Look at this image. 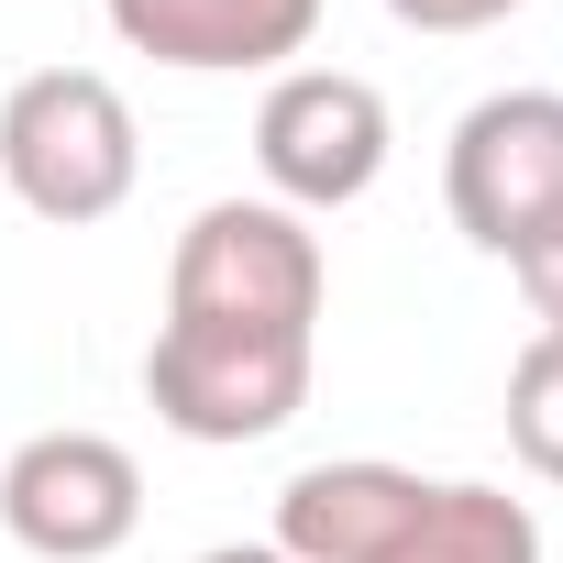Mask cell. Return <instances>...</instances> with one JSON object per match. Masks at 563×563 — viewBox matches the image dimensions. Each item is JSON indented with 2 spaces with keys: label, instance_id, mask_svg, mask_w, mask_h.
Here are the masks:
<instances>
[{
  "label": "cell",
  "instance_id": "6da1fadb",
  "mask_svg": "<svg viewBox=\"0 0 563 563\" xmlns=\"http://www.w3.org/2000/svg\"><path fill=\"white\" fill-rule=\"evenodd\" d=\"M321 299L332 265L321 232L276 199H210L188 210L166 254V321L144 343V398L177 442H265L310 409L321 365Z\"/></svg>",
  "mask_w": 563,
  "mask_h": 563
},
{
  "label": "cell",
  "instance_id": "7a4b0ae2",
  "mask_svg": "<svg viewBox=\"0 0 563 563\" xmlns=\"http://www.w3.org/2000/svg\"><path fill=\"white\" fill-rule=\"evenodd\" d=\"M133 177H144V133L100 67H34L0 89V188L34 221L89 232L133 199Z\"/></svg>",
  "mask_w": 563,
  "mask_h": 563
},
{
  "label": "cell",
  "instance_id": "3957f363",
  "mask_svg": "<svg viewBox=\"0 0 563 563\" xmlns=\"http://www.w3.org/2000/svg\"><path fill=\"white\" fill-rule=\"evenodd\" d=\"M387 89L354 67H276L265 111H254V166L276 210H354L387 177Z\"/></svg>",
  "mask_w": 563,
  "mask_h": 563
},
{
  "label": "cell",
  "instance_id": "277c9868",
  "mask_svg": "<svg viewBox=\"0 0 563 563\" xmlns=\"http://www.w3.org/2000/svg\"><path fill=\"white\" fill-rule=\"evenodd\" d=\"M442 210L475 254H519L563 210V89H497L442 144Z\"/></svg>",
  "mask_w": 563,
  "mask_h": 563
},
{
  "label": "cell",
  "instance_id": "5b68a950",
  "mask_svg": "<svg viewBox=\"0 0 563 563\" xmlns=\"http://www.w3.org/2000/svg\"><path fill=\"white\" fill-rule=\"evenodd\" d=\"M0 530L34 563H111L144 530V464L111 431H34L0 464Z\"/></svg>",
  "mask_w": 563,
  "mask_h": 563
},
{
  "label": "cell",
  "instance_id": "8992f818",
  "mask_svg": "<svg viewBox=\"0 0 563 563\" xmlns=\"http://www.w3.org/2000/svg\"><path fill=\"white\" fill-rule=\"evenodd\" d=\"M111 34L177 78H254L288 67L321 34V0H100Z\"/></svg>",
  "mask_w": 563,
  "mask_h": 563
},
{
  "label": "cell",
  "instance_id": "52a82bcc",
  "mask_svg": "<svg viewBox=\"0 0 563 563\" xmlns=\"http://www.w3.org/2000/svg\"><path fill=\"white\" fill-rule=\"evenodd\" d=\"M431 508V475L343 453V464H299L276 486V552L288 563H387Z\"/></svg>",
  "mask_w": 563,
  "mask_h": 563
},
{
  "label": "cell",
  "instance_id": "ba28073f",
  "mask_svg": "<svg viewBox=\"0 0 563 563\" xmlns=\"http://www.w3.org/2000/svg\"><path fill=\"white\" fill-rule=\"evenodd\" d=\"M387 563H541V519H530V497L453 475V486H431L420 530H409Z\"/></svg>",
  "mask_w": 563,
  "mask_h": 563
},
{
  "label": "cell",
  "instance_id": "9c48e42d",
  "mask_svg": "<svg viewBox=\"0 0 563 563\" xmlns=\"http://www.w3.org/2000/svg\"><path fill=\"white\" fill-rule=\"evenodd\" d=\"M508 442L541 486H563V332H530L508 365Z\"/></svg>",
  "mask_w": 563,
  "mask_h": 563
},
{
  "label": "cell",
  "instance_id": "30bf717a",
  "mask_svg": "<svg viewBox=\"0 0 563 563\" xmlns=\"http://www.w3.org/2000/svg\"><path fill=\"white\" fill-rule=\"evenodd\" d=\"M508 276H519L530 321H541V332H563V210H552V221H541V232H530V243L508 254Z\"/></svg>",
  "mask_w": 563,
  "mask_h": 563
},
{
  "label": "cell",
  "instance_id": "8fae6325",
  "mask_svg": "<svg viewBox=\"0 0 563 563\" xmlns=\"http://www.w3.org/2000/svg\"><path fill=\"white\" fill-rule=\"evenodd\" d=\"M508 12L519 0H387V23H409V34H486Z\"/></svg>",
  "mask_w": 563,
  "mask_h": 563
},
{
  "label": "cell",
  "instance_id": "7c38bea8",
  "mask_svg": "<svg viewBox=\"0 0 563 563\" xmlns=\"http://www.w3.org/2000/svg\"><path fill=\"white\" fill-rule=\"evenodd\" d=\"M188 563H288L276 541H210V552H188Z\"/></svg>",
  "mask_w": 563,
  "mask_h": 563
}]
</instances>
